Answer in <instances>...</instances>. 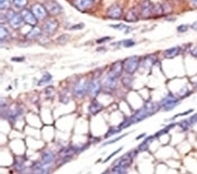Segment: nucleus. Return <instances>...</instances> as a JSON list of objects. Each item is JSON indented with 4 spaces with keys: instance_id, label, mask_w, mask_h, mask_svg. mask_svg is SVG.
I'll list each match as a JSON object with an SVG mask.
<instances>
[{
    "instance_id": "nucleus-26",
    "label": "nucleus",
    "mask_w": 197,
    "mask_h": 174,
    "mask_svg": "<svg viewBox=\"0 0 197 174\" xmlns=\"http://www.w3.org/2000/svg\"><path fill=\"white\" fill-rule=\"evenodd\" d=\"M10 5V0H0V9L1 10L8 9Z\"/></svg>"
},
{
    "instance_id": "nucleus-21",
    "label": "nucleus",
    "mask_w": 197,
    "mask_h": 174,
    "mask_svg": "<svg viewBox=\"0 0 197 174\" xmlns=\"http://www.w3.org/2000/svg\"><path fill=\"white\" fill-rule=\"evenodd\" d=\"M41 33V29L39 27H35L27 34L26 38L29 40H32L40 35Z\"/></svg>"
},
{
    "instance_id": "nucleus-22",
    "label": "nucleus",
    "mask_w": 197,
    "mask_h": 174,
    "mask_svg": "<svg viewBox=\"0 0 197 174\" xmlns=\"http://www.w3.org/2000/svg\"><path fill=\"white\" fill-rule=\"evenodd\" d=\"M197 122V114L190 117L188 120L185 121L181 124L182 127L184 128H187L190 125H193Z\"/></svg>"
},
{
    "instance_id": "nucleus-35",
    "label": "nucleus",
    "mask_w": 197,
    "mask_h": 174,
    "mask_svg": "<svg viewBox=\"0 0 197 174\" xmlns=\"http://www.w3.org/2000/svg\"><path fill=\"white\" fill-rule=\"evenodd\" d=\"M192 27L194 29H197V22H196V23H194Z\"/></svg>"
},
{
    "instance_id": "nucleus-18",
    "label": "nucleus",
    "mask_w": 197,
    "mask_h": 174,
    "mask_svg": "<svg viewBox=\"0 0 197 174\" xmlns=\"http://www.w3.org/2000/svg\"><path fill=\"white\" fill-rule=\"evenodd\" d=\"M125 20L129 23H134L137 21L138 20V16L135 9H130L127 12L125 16Z\"/></svg>"
},
{
    "instance_id": "nucleus-16",
    "label": "nucleus",
    "mask_w": 197,
    "mask_h": 174,
    "mask_svg": "<svg viewBox=\"0 0 197 174\" xmlns=\"http://www.w3.org/2000/svg\"><path fill=\"white\" fill-rule=\"evenodd\" d=\"M54 159V155L52 153L46 152L42 156L41 164H40L39 167L42 173L46 172L44 169L43 168V166H48L51 164L53 162Z\"/></svg>"
},
{
    "instance_id": "nucleus-5",
    "label": "nucleus",
    "mask_w": 197,
    "mask_h": 174,
    "mask_svg": "<svg viewBox=\"0 0 197 174\" xmlns=\"http://www.w3.org/2000/svg\"><path fill=\"white\" fill-rule=\"evenodd\" d=\"M31 11L37 19H44L47 16V10L42 5L36 3L31 7Z\"/></svg>"
},
{
    "instance_id": "nucleus-30",
    "label": "nucleus",
    "mask_w": 197,
    "mask_h": 174,
    "mask_svg": "<svg viewBox=\"0 0 197 174\" xmlns=\"http://www.w3.org/2000/svg\"><path fill=\"white\" fill-rule=\"evenodd\" d=\"M122 43L124 47H132V46H134L135 44L134 41H133L132 40H129V39L124 40L122 42Z\"/></svg>"
},
{
    "instance_id": "nucleus-12",
    "label": "nucleus",
    "mask_w": 197,
    "mask_h": 174,
    "mask_svg": "<svg viewBox=\"0 0 197 174\" xmlns=\"http://www.w3.org/2000/svg\"><path fill=\"white\" fill-rule=\"evenodd\" d=\"M154 11V6L150 1H146L142 3L141 9V13L144 18H148L151 16Z\"/></svg>"
},
{
    "instance_id": "nucleus-6",
    "label": "nucleus",
    "mask_w": 197,
    "mask_h": 174,
    "mask_svg": "<svg viewBox=\"0 0 197 174\" xmlns=\"http://www.w3.org/2000/svg\"><path fill=\"white\" fill-rule=\"evenodd\" d=\"M20 14L24 22L26 24L32 26L36 25L38 20L32 11L27 9H24L21 11Z\"/></svg>"
},
{
    "instance_id": "nucleus-20",
    "label": "nucleus",
    "mask_w": 197,
    "mask_h": 174,
    "mask_svg": "<svg viewBox=\"0 0 197 174\" xmlns=\"http://www.w3.org/2000/svg\"><path fill=\"white\" fill-rule=\"evenodd\" d=\"M103 108V105L98 102H93L89 107V110L92 114H98Z\"/></svg>"
},
{
    "instance_id": "nucleus-1",
    "label": "nucleus",
    "mask_w": 197,
    "mask_h": 174,
    "mask_svg": "<svg viewBox=\"0 0 197 174\" xmlns=\"http://www.w3.org/2000/svg\"><path fill=\"white\" fill-rule=\"evenodd\" d=\"M159 108V106L156 103L147 102L142 108L138 111L129 119L122 123L120 127L126 128L134 123L141 121L156 113Z\"/></svg>"
},
{
    "instance_id": "nucleus-19",
    "label": "nucleus",
    "mask_w": 197,
    "mask_h": 174,
    "mask_svg": "<svg viewBox=\"0 0 197 174\" xmlns=\"http://www.w3.org/2000/svg\"><path fill=\"white\" fill-rule=\"evenodd\" d=\"M118 78L112 75L108 74L105 80V85L107 87L110 89H114L116 88L117 85Z\"/></svg>"
},
{
    "instance_id": "nucleus-32",
    "label": "nucleus",
    "mask_w": 197,
    "mask_h": 174,
    "mask_svg": "<svg viewBox=\"0 0 197 174\" xmlns=\"http://www.w3.org/2000/svg\"><path fill=\"white\" fill-rule=\"evenodd\" d=\"M177 29L179 32H184L187 31L188 29V27L186 25H181L178 27Z\"/></svg>"
},
{
    "instance_id": "nucleus-13",
    "label": "nucleus",
    "mask_w": 197,
    "mask_h": 174,
    "mask_svg": "<svg viewBox=\"0 0 197 174\" xmlns=\"http://www.w3.org/2000/svg\"><path fill=\"white\" fill-rule=\"evenodd\" d=\"M178 100L176 98L171 96H168L164 98L162 102V105L167 111L172 110L177 105Z\"/></svg>"
},
{
    "instance_id": "nucleus-3",
    "label": "nucleus",
    "mask_w": 197,
    "mask_h": 174,
    "mask_svg": "<svg viewBox=\"0 0 197 174\" xmlns=\"http://www.w3.org/2000/svg\"><path fill=\"white\" fill-rule=\"evenodd\" d=\"M6 18L9 20L10 27L14 29L20 28L24 22L20 14L16 13L12 10H8Z\"/></svg>"
},
{
    "instance_id": "nucleus-9",
    "label": "nucleus",
    "mask_w": 197,
    "mask_h": 174,
    "mask_svg": "<svg viewBox=\"0 0 197 174\" xmlns=\"http://www.w3.org/2000/svg\"><path fill=\"white\" fill-rule=\"evenodd\" d=\"M123 62L121 61H116L111 65L109 74L118 78L122 74L123 70Z\"/></svg>"
},
{
    "instance_id": "nucleus-24",
    "label": "nucleus",
    "mask_w": 197,
    "mask_h": 174,
    "mask_svg": "<svg viewBox=\"0 0 197 174\" xmlns=\"http://www.w3.org/2000/svg\"><path fill=\"white\" fill-rule=\"evenodd\" d=\"M13 2L16 7L19 8L26 6L28 3V0H13Z\"/></svg>"
},
{
    "instance_id": "nucleus-31",
    "label": "nucleus",
    "mask_w": 197,
    "mask_h": 174,
    "mask_svg": "<svg viewBox=\"0 0 197 174\" xmlns=\"http://www.w3.org/2000/svg\"><path fill=\"white\" fill-rule=\"evenodd\" d=\"M112 27L114 28L118 29L119 30H123L124 29L126 30L127 29H129L128 27L122 24H116V25H112Z\"/></svg>"
},
{
    "instance_id": "nucleus-4",
    "label": "nucleus",
    "mask_w": 197,
    "mask_h": 174,
    "mask_svg": "<svg viewBox=\"0 0 197 174\" xmlns=\"http://www.w3.org/2000/svg\"><path fill=\"white\" fill-rule=\"evenodd\" d=\"M89 84L85 78H81L77 82L75 88V93L77 97L81 98L85 96L88 90Z\"/></svg>"
},
{
    "instance_id": "nucleus-15",
    "label": "nucleus",
    "mask_w": 197,
    "mask_h": 174,
    "mask_svg": "<svg viewBox=\"0 0 197 174\" xmlns=\"http://www.w3.org/2000/svg\"><path fill=\"white\" fill-rule=\"evenodd\" d=\"M132 154V153L129 154L121 157L119 160L116 165L126 170L132 163L133 156Z\"/></svg>"
},
{
    "instance_id": "nucleus-33",
    "label": "nucleus",
    "mask_w": 197,
    "mask_h": 174,
    "mask_svg": "<svg viewBox=\"0 0 197 174\" xmlns=\"http://www.w3.org/2000/svg\"><path fill=\"white\" fill-rule=\"evenodd\" d=\"M110 39V38L109 37H105V38H101V39H100L99 40H98V42L100 44L102 43H104L107 41H108Z\"/></svg>"
},
{
    "instance_id": "nucleus-27",
    "label": "nucleus",
    "mask_w": 197,
    "mask_h": 174,
    "mask_svg": "<svg viewBox=\"0 0 197 174\" xmlns=\"http://www.w3.org/2000/svg\"><path fill=\"white\" fill-rule=\"evenodd\" d=\"M120 130L121 129H120V127H112V128L109 130L108 132L106 134L105 136L106 138L111 136L113 134L118 133V132H120Z\"/></svg>"
},
{
    "instance_id": "nucleus-10",
    "label": "nucleus",
    "mask_w": 197,
    "mask_h": 174,
    "mask_svg": "<svg viewBox=\"0 0 197 174\" xmlns=\"http://www.w3.org/2000/svg\"><path fill=\"white\" fill-rule=\"evenodd\" d=\"M122 14V9L118 5H113L107 10V16L112 19H119L121 17Z\"/></svg>"
},
{
    "instance_id": "nucleus-2",
    "label": "nucleus",
    "mask_w": 197,
    "mask_h": 174,
    "mask_svg": "<svg viewBox=\"0 0 197 174\" xmlns=\"http://www.w3.org/2000/svg\"><path fill=\"white\" fill-rule=\"evenodd\" d=\"M140 62V58L138 56L130 57L123 62L124 70L129 74H134L138 68Z\"/></svg>"
},
{
    "instance_id": "nucleus-17",
    "label": "nucleus",
    "mask_w": 197,
    "mask_h": 174,
    "mask_svg": "<svg viewBox=\"0 0 197 174\" xmlns=\"http://www.w3.org/2000/svg\"><path fill=\"white\" fill-rule=\"evenodd\" d=\"M181 51L179 47H172L166 50L164 53V57L167 59H173L179 55Z\"/></svg>"
},
{
    "instance_id": "nucleus-28",
    "label": "nucleus",
    "mask_w": 197,
    "mask_h": 174,
    "mask_svg": "<svg viewBox=\"0 0 197 174\" xmlns=\"http://www.w3.org/2000/svg\"><path fill=\"white\" fill-rule=\"evenodd\" d=\"M8 32L7 29L3 27H0V39L1 40H4L8 35Z\"/></svg>"
},
{
    "instance_id": "nucleus-11",
    "label": "nucleus",
    "mask_w": 197,
    "mask_h": 174,
    "mask_svg": "<svg viewBox=\"0 0 197 174\" xmlns=\"http://www.w3.org/2000/svg\"><path fill=\"white\" fill-rule=\"evenodd\" d=\"M93 3V0H75L74 6L78 10L81 11H85L90 9Z\"/></svg>"
},
{
    "instance_id": "nucleus-7",
    "label": "nucleus",
    "mask_w": 197,
    "mask_h": 174,
    "mask_svg": "<svg viewBox=\"0 0 197 174\" xmlns=\"http://www.w3.org/2000/svg\"><path fill=\"white\" fill-rule=\"evenodd\" d=\"M44 7L47 13L52 16H57L60 14L62 11V7L55 1H49L46 2Z\"/></svg>"
},
{
    "instance_id": "nucleus-8",
    "label": "nucleus",
    "mask_w": 197,
    "mask_h": 174,
    "mask_svg": "<svg viewBox=\"0 0 197 174\" xmlns=\"http://www.w3.org/2000/svg\"><path fill=\"white\" fill-rule=\"evenodd\" d=\"M101 89L100 81L96 79L92 80L89 84V93L92 97H95L98 96Z\"/></svg>"
},
{
    "instance_id": "nucleus-36",
    "label": "nucleus",
    "mask_w": 197,
    "mask_h": 174,
    "mask_svg": "<svg viewBox=\"0 0 197 174\" xmlns=\"http://www.w3.org/2000/svg\"><path fill=\"white\" fill-rule=\"evenodd\" d=\"M194 5L197 6V0H191Z\"/></svg>"
},
{
    "instance_id": "nucleus-34",
    "label": "nucleus",
    "mask_w": 197,
    "mask_h": 174,
    "mask_svg": "<svg viewBox=\"0 0 197 174\" xmlns=\"http://www.w3.org/2000/svg\"><path fill=\"white\" fill-rule=\"evenodd\" d=\"M191 54L193 56L197 57V46L192 50Z\"/></svg>"
},
{
    "instance_id": "nucleus-23",
    "label": "nucleus",
    "mask_w": 197,
    "mask_h": 174,
    "mask_svg": "<svg viewBox=\"0 0 197 174\" xmlns=\"http://www.w3.org/2000/svg\"><path fill=\"white\" fill-rule=\"evenodd\" d=\"M51 78V75L48 73H46L43 76L41 79L39 81L38 84L40 86L45 85L50 82Z\"/></svg>"
},
{
    "instance_id": "nucleus-14",
    "label": "nucleus",
    "mask_w": 197,
    "mask_h": 174,
    "mask_svg": "<svg viewBox=\"0 0 197 174\" xmlns=\"http://www.w3.org/2000/svg\"><path fill=\"white\" fill-rule=\"evenodd\" d=\"M58 25V23L55 20H48L44 24V31L47 34H53L57 30Z\"/></svg>"
},
{
    "instance_id": "nucleus-25",
    "label": "nucleus",
    "mask_w": 197,
    "mask_h": 174,
    "mask_svg": "<svg viewBox=\"0 0 197 174\" xmlns=\"http://www.w3.org/2000/svg\"><path fill=\"white\" fill-rule=\"evenodd\" d=\"M70 39V36L68 34H63L57 38V41L59 44H65Z\"/></svg>"
},
{
    "instance_id": "nucleus-29",
    "label": "nucleus",
    "mask_w": 197,
    "mask_h": 174,
    "mask_svg": "<svg viewBox=\"0 0 197 174\" xmlns=\"http://www.w3.org/2000/svg\"><path fill=\"white\" fill-rule=\"evenodd\" d=\"M122 81L124 85L127 87H130V86L131 85V83H132L131 80L128 77H124L122 80Z\"/></svg>"
}]
</instances>
